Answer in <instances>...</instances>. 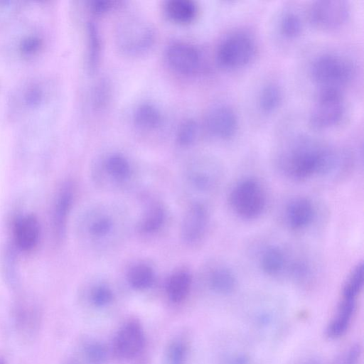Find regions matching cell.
<instances>
[{
  "instance_id": "cell-12",
  "label": "cell",
  "mask_w": 364,
  "mask_h": 364,
  "mask_svg": "<svg viewBox=\"0 0 364 364\" xmlns=\"http://www.w3.org/2000/svg\"><path fill=\"white\" fill-rule=\"evenodd\" d=\"M350 13V6L346 1L319 0L310 4L307 16L314 27L323 31H331L344 25Z\"/></svg>"
},
{
  "instance_id": "cell-2",
  "label": "cell",
  "mask_w": 364,
  "mask_h": 364,
  "mask_svg": "<svg viewBox=\"0 0 364 364\" xmlns=\"http://www.w3.org/2000/svg\"><path fill=\"white\" fill-rule=\"evenodd\" d=\"M338 154L330 146L309 137L294 139L282 152L280 163L291 178L305 180L334 168Z\"/></svg>"
},
{
  "instance_id": "cell-11",
  "label": "cell",
  "mask_w": 364,
  "mask_h": 364,
  "mask_svg": "<svg viewBox=\"0 0 364 364\" xmlns=\"http://www.w3.org/2000/svg\"><path fill=\"white\" fill-rule=\"evenodd\" d=\"M210 224V212L203 200L188 201L180 224V237L187 246H196L205 238Z\"/></svg>"
},
{
  "instance_id": "cell-33",
  "label": "cell",
  "mask_w": 364,
  "mask_h": 364,
  "mask_svg": "<svg viewBox=\"0 0 364 364\" xmlns=\"http://www.w3.org/2000/svg\"><path fill=\"white\" fill-rule=\"evenodd\" d=\"M110 87L107 81L101 80L93 92V105L97 109L106 107L110 98Z\"/></svg>"
},
{
  "instance_id": "cell-29",
  "label": "cell",
  "mask_w": 364,
  "mask_h": 364,
  "mask_svg": "<svg viewBox=\"0 0 364 364\" xmlns=\"http://www.w3.org/2000/svg\"><path fill=\"white\" fill-rule=\"evenodd\" d=\"M303 23L300 16L295 11H284L279 20V31L287 39L297 38L302 32Z\"/></svg>"
},
{
  "instance_id": "cell-7",
  "label": "cell",
  "mask_w": 364,
  "mask_h": 364,
  "mask_svg": "<svg viewBox=\"0 0 364 364\" xmlns=\"http://www.w3.org/2000/svg\"><path fill=\"white\" fill-rule=\"evenodd\" d=\"M234 213L245 220L260 216L267 205V194L262 183L255 178H245L236 183L228 196Z\"/></svg>"
},
{
  "instance_id": "cell-35",
  "label": "cell",
  "mask_w": 364,
  "mask_h": 364,
  "mask_svg": "<svg viewBox=\"0 0 364 364\" xmlns=\"http://www.w3.org/2000/svg\"><path fill=\"white\" fill-rule=\"evenodd\" d=\"M114 4V2L111 0H93L90 6L92 12L100 14L110 10Z\"/></svg>"
},
{
  "instance_id": "cell-23",
  "label": "cell",
  "mask_w": 364,
  "mask_h": 364,
  "mask_svg": "<svg viewBox=\"0 0 364 364\" xmlns=\"http://www.w3.org/2000/svg\"><path fill=\"white\" fill-rule=\"evenodd\" d=\"M168 18L179 24L193 22L198 16V9L192 0H168L164 5Z\"/></svg>"
},
{
  "instance_id": "cell-18",
  "label": "cell",
  "mask_w": 364,
  "mask_h": 364,
  "mask_svg": "<svg viewBox=\"0 0 364 364\" xmlns=\"http://www.w3.org/2000/svg\"><path fill=\"white\" fill-rule=\"evenodd\" d=\"M13 234L15 244L20 250L31 252L40 239L41 228L38 218L33 214L18 218L14 224Z\"/></svg>"
},
{
  "instance_id": "cell-9",
  "label": "cell",
  "mask_w": 364,
  "mask_h": 364,
  "mask_svg": "<svg viewBox=\"0 0 364 364\" xmlns=\"http://www.w3.org/2000/svg\"><path fill=\"white\" fill-rule=\"evenodd\" d=\"M183 190L189 200L211 192L218 181L215 165L205 158H195L184 166L181 176Z\"/></svg>"
},
{
  "instance_id": "cell-27",
  "label": "cell",
  "mask_w": 364,
  "mask_h": 364,
  "mask_svg": "<svg viewBox=\"0 0 364 364\" xmlns=\"http://www.w3.org/2000/svg\"><path fill=\"white\" fill-rule=\"evenodd\" d=\"M283 100V91L279 85L269 82L261 88L258 94L257 104L264 113H272L277 110Z\"/></svg>"
},
{
  "instance_id": "cell-14",
  "label": "cell",
  "mask_w": 364,
  "mask_h": 364,
  "mask_svg": "<svg viewBox=\"0 0 364 364\" xmlns=\"http://www.w3.org/2000/svg\"><path fill=\"white\" fill-rule=\"evenodd\" d=\"M168 220L169 213L165 203L159 199H151L143 207L135 230L143 237H155L165 230Z\"/></svg>"
},
{
  "instance_id": "cell-31",
  "label": "cell",
  "mask_w": 364,
  "mask_h": 364,
  "mask_svg": "<svg viewBox=\"0 0 364 364\" xmlns=\"http://www.w3.org/2000/svg\"><path fill=\"white\" fill-rule=\"evenodd\" d=\"M187 352V346L183 341L174 340L168 345L167 349L168 362L169 364H184Z\"/></svg>"
},
{
  "instance_id": "cell-37",
  "label": "cell",
  "mask_w": 364,
  "mask_h": 364,
  "mask_svg": "<svg viewBox=\"0 0 364 364\" xmlns=\"http://www.w3.org/2000/svg\"><path fill=\"white\" fill-rule=\"evenodd\" d=\"M309 364H315V363H309Z\"/></svg>"
},
{
  "instance_id": "cell-30",
  "label": "cell",
  "mask_w": 364,
  "mask_h": 364,
  "mask_svg": "<svg viewBox=\"0 0 364 364\" xmlns=\"http://www.w3.org/2000/svg\"><path fill=\"white\" fill-rule=\"evenodd\" d=\"M199 126L193 119L183 121L176 132V139L178 144L182 147L192 146L198 139Z\"/></svg>"
},
{
  "instance_id": "cell-5",
  "label": "cell",
  "mask_w": 364,
  "mask_h": 364,
  "mask_svg": "<svg viewBox=\"0 0 364 364\" xmlns=\"http://www.w3.org/2000/svg\"><path fill=\"white\" fill-rule=\"evenodd\" d=\"M363 284V265L358 264L345 282L336 312L326 328V336L336 339L346 333L355 313Z\"/></svg>"
},
{
  "instance_id": "cell-1",
  "label": "cell",
  "mask_w": 364,
  "mask_h": 364,
  "mask_svg": "<svg viewBox=\"0 0 364 364\" xmlns=\"http://www.w3.org/2000/svg\"><path fill=\"white\" fill-rule=\"evenodd\" d=\"M130 219L122 205L100 201L85 208L75 225L78 242L94 253H105L117 247L126 238Z\"/></svg>"
},
{
  "instance_id": "cell-8",
  "label": "cell",
  "mask_w": 364,
  "mask_h": 364,
  "mask_svg": "<svg viewBox=\"0 0 364 364\" xmlns=\"http://www.w3.org/2000/svg\"><path fill=\"white\" fill-rule=\"evenodd\" d=\"M346 112L341 90L322 88L309 114V124L315 129H327L338 125Z\"/></svg>"
},
{
  "instance_id": "cell-6",
  "label": "cell",
  "mask_w": 364,
  "mask_h": 364,
  "mask_svg": "<svg viewBox=\"0 0 364 364\" xmlns=\"http://www.w3.org/2000/svg\"><path fill=\"white\" fill-rule=\"evenodd\" d=\"M152 26L139 16H127L117 25L115 33L117 46L124 54L136 56L148 51L155 41Z\"/></svg>"
},
{
  "instance_id": "cell-21",
  "label": "cell",
  "mask_w": 364,
  "mask_h": 364,
  "mask_svg": "<svg viewBox=\"0 0 364 364\" xmlns=\"http://www.w3.org/2000/svg\"><path fill=\"white\" fill-rule=\"evenodd\" d=\"M208 287L219 294H229L236 287L237 280L233 272L222 265H213L206 268L203 272Z\"/></svg>"
},
{
  "instance_id": "cell-3",
  "label": "cell",
  "mask_w": 364,
  "mask_h": 364,
  "mask_svg": "<svg viewBox=\"0 0 364 364\" xmlns=\"http://www.w3.org/2000/svg\"><path fill=\"white\" fill-rule=\"evenodd\" d=\"M91 181L97 188L107 192L123 193L134 188L139 172L126 154L112 151L99 158L92 165Z\"/></svg>"
},
{
  "instance_id": "cell-32",
  "label": "cell",
  "mask_w": 364,
  "mask_h": 364,
  "mask_svg": "<svg viewBox=\"0 0 364 364\" xmlns=\"http://www.w3.org/2000/svg\"><path fill=\"white\" fill-rule=\"evenodd\" d=\"M87 360L92 364H102L107 357V350L105 345L100 342H92L85 348Z\"/></svg>"
},
{
  "instance_id": "cell-26",
  "label": "cell",
  "mask_w": 364,
  "mask_h": 364,
  "mask_svg": "<svg viewBox=\"0 0 364 364\" xmlns=\"http://www.w3.org/2000/svg\"><path fill=\"white\" fill-rule=\"evenodd\" d=\"M286 262L284 252L277 246L267 247L262 253L259 259L262 270L270 276L280 274L284 269Z\"/></svg>"
},
{
  "instance_id": "cell-22",
  "label": "cell",
  "mask_w": 364,
  "mask_h": 364,
  "mask_svg": "<svg viewBox=\"0 0 364 364\" xmlns=\"http://www.w3.org/2000/svg\"><path fill=\"white\" fill-rule=\"evenodd\" d=\"M156 279L154 267L146 261H139L131 264L126 272L128 284L135 290L144 291L151 288Z\"/></svg>"
},
{
  "instance_id": "cell-10",
  "label": "cell",
  "mask_w": 364,
  "mask_h": 364,
  "mask_svg": "<svg viewBox=\"0 0 364 364\" xmlns=\"http://www.w3.org/2000/svg\"><path fill=\"white\" fill-rule=\"evenodd\" d=\"M257 46L254 38L243 32L228 35L220 43L216 56L219 64L229 69L246 66L255 58Z\"/></svg>"
},
{
  "instance_id": "cell-17",
  "label": "cell",
  "mask_w": 364,
  "mask_h": 364,
  "mask_svg": "<svg viewBox=\"0 0 364 364\" xmlns=\"http://www.w3.org/2000/svg\"><path fill=\"white\" fill-rule=\"evenodd\" d=\"M144 341V333L141 325L136 321H129L121 328L114 338V354L120 358H132L141 350Z\"/></svg>"
},
{
  "instance_id": "cell-28",
  "label": "cell",
  "mask_w": 364,
  "mask_h": 364,
  "mask_svg": "<svg viewBox=\"0 0 364 364\" xmlns=\"http://www.w3.org/2000/svg\"><path fill=\"white\" fill-rule=\"evenodd\" d=\"M87 64L91 72L97 69L101 55V39L99 31L95 23L89 21L87 23Z\"/></svg>"
},
{
  "instance_id": "cell-13",
  "label": "cell",
  "mask_w": 364,
  "mask_h": 364,
  "mask_svg": "<svg viewBox=\"0 0 364 364\" xmlns=\"http://www.w3.org/2000/svg\"><path fill=\"white\" fill-rule=\"evenodd\" d=\"M75 187L72 181H64L57 191L51 210V229L54 240L61 243L75 201Z\"/></svg>"
},
{
  "instance_id": "cell-16",
  "label": "cell",
  "mask_w": 364,
  "mask_h": 364,
  "mask_svg": "<svg viewBox=\"0 0 364 364\" xmlns=\"http://www.w3.org/2000/svg\"><path fill=\"white\" fill-rule=\"evenodd\" d=\"M238 117L234 109L228 105L211 107L205 117V126L213 136L223 140L232 138L238 129Z\"/></svg>"
},
{
  "instance_id": "cell-34",
  "label": "cell",
  "mask_w": 364,
  "mask_h": 364,
  "mask_svg": "<svg viewBox=\"0 0 364 364\" xmlns=\"http://www.w3.org/2000/svg\"><path fill=\"white\" fill-rule=\"evenodd\" d=\"M43 41L37 36H30L23 38L20 43L21 51L26 55H32L38 52Z\"/></svg>"
},
{
  "instance_id": "cell-19",
  "label": "cell",
  "mask_w": 364,
  "mask_h": 364,
  "mask_svg": "<svg viewBox=\"0 0 364 364\" xmlns=\"http://www.w3.org/2000/svg\"><path fill=\"white\" fill-rule=\"evenodd\" d=\"M315 209L312 202L306 198H297L287 207L285 218L289 228L293 230H301L313 221Z\"/></svg>"
},
{
  "instance_id": "cell-15",
  "label": "cell",
  "mask_w": 364,
  "mask_h": 364,
  "mask_svg": "<svg viewBox=\"0 0 364 364\" xmlns=\"http://www.w3.org/2000/svg\"><path fill=\"white\" fill-rule=\"evenodd\" d=\"M165 57L168 65L183 75L196 73L202 63L200 50L191 43L183 41L171 43L166 50Z\"/></svg>"
},
{
  "instance_id": "cell-25",
  "label": "cell",
  "mask_w": 364,
  "mask_h": 364,
  "mask_svg": "<svg viewBox=\"0 0 364 364\" xmlns=\"http://www.w3.org/2000/svg\"><path fill=\"white\" fill-rule=\"evenodd\" d=\"M115 294L110 283L103 278L91 281L87 288V297L91 304L96 307H105L114 299Z\"/></svg>"
},
{
  "instance_id": "cell-20",
  "label": "cell",
  "mask_w": 364,
  "mask_h": 364,
  "mask_svg": "<svg viewBox=\"0 0 364 364\" xmlns=\"http://www.w3.org/2000/svg\"><path fill=\"white\" fill-rule=\"evenodd\" d=\"M193 283L191 272L185 267L174 269L168 276L166 291L168 299L175 304L184 301L188 296Z\"/></svg>"
},
{
  "instance_id": "cell-36",
  "label": "cell",
  "mask_w": 364,
  "mask_h": 364,
  "mask_svg": "<svg viewBox=\"0 0 364 364\" xmlns=\"http://www.w3.org/2000/svg\"><path fill=\"white\" fill-rule=\"evenodd\" d=\"M71 364H77V363H71Z\"/></svg>"
},
{
  "instance_id": "cell-4",
  "label": "cell",
  "mask_w": 364,
  "mask_h": 364,
  "mask_svg": "<svg viewBox=\"0 0 364 364\" xmlns=\"http://www.w3.org/2000/svg\"><path fill=\"white\" fill-rule=\"evenodd\" d=\"M311 79L322 88L342 90L355 77L356 67L353 60L343 55L325 53L312 61L309 68Z\"/></svg>"
},
{
  "instance_id": "cell-24",
  "label": "cell",
  "mask_w": 364,
  "mask_h": 364,
  "mask_svg": "<svg viewBox=\"0 0 364 364\" xmlns=\"http://www.w3.org/2000/svg\"><path fill=\"white\" fill-rule=\"evenodd\" d=\"M162 119L160 109L150 102H144L139 105L133 114L135 125L144 130L157 129L161 124Z\"/></svg>"
}]
</instances>
